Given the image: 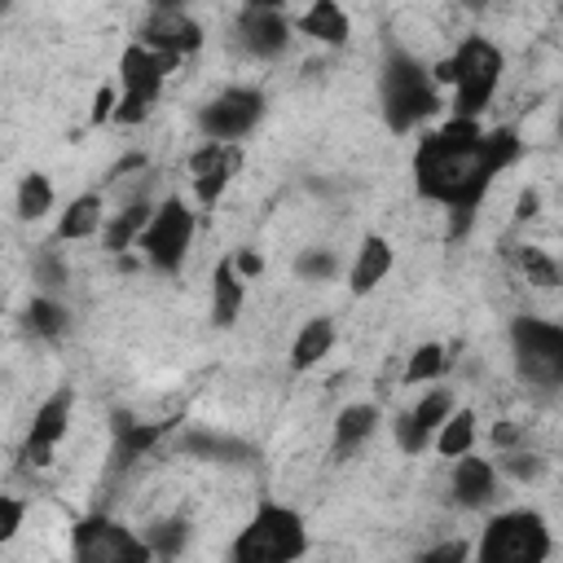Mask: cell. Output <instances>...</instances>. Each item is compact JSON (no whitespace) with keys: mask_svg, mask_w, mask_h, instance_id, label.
Wrapping results in <instances>:
<instances>
[{"mask_svg":"<svg viewBox=\"0 0 563 563\" xmlns=\"http://www.w3.org/2000/svg\"><path fill=\"white\" fill-rule=\"evenodd\" d=\"M26 523V501L18 493H0V545H9Z\"/></svg>","mask_w":563,"mask_h":563,"instance_id":"obj_34","label":"cell"},{"mask_svg":"<svg viewBox=\"0 0 563 563\" xmlns=\"http://www.w3.org/2000/svg\"><path fill=\"white\" fill-rule=\"evenodd\" d=\"M154 198H145V194H136V198H128L119 211H110L106 216V229H101V246L110 251V255H128L136 242H141V233H145V224H150V216H154Z\"/></svg>","mask_w":563,"mask_h":563,"instance_id":"obj_19","label":"cell"},{"mask_svg":"<svg viewBox=\"0 0 563 563\" xmlns=\"http://www.w3.org/2000/svg\"><path fill=\"white\" fill-rule=\"evenodd\" d=\"M559 4H563V0H559Z\"/></svg>","mask_w":563,"mask_h":563,"instance_id":"obj_44","label":"cell"},{"mask_svg":"<svg viewBox=\"0 0 563 563\" xmlns=\"http://www.w3.org/2000/svg\"><path fill=\"white\" fill-rule=\"evenodd\" d=\"M106 198L97 189L79 194L66 202V211L57 216V242H88V238H101L106 229Z\"/></svg>","mask_w":563,"mask_h":563,"instance_id":"obj_23","label":"cell"},{"mask_svg":"<svg viewBox=\"0 0 563 563\" xmlns=\"http://www.w3.org/2000/svg\"><path fill=\"white\" fill-rule=\"evenodd\" d=\"M114 110H119V88H114V84H101V88L92 92L88 119H92V123H114Z\"/></svg>","mask_w":563,"mask_h":563,"instance_id":"obj_36","label":"cell"},{"mask_svg":"<svg viewBox=\"0 0 563 563\" xmlns=\"http://www.w3.org/2000/svg\"><path fill=\"white\" fill-rule=\"evenodd\" d=\"M172 431V418H163V422H141V418H132V413H114V422H110V457H114V466L123 471V466H132L136 457H145L163 435Z\"/></svg>","mask_w":563,"mask_h":563,"instance_id":"obj_18","label":"cell"},{"mask_svg":"<svg viewBox=\"0 0 563 563\" xmlns=\"http://www.w3.org/2000/svg\"><path fill=\"white\" fill-rule=\"evenodd\" d=\"M506 260H510V268H515L528 286H537V290H554V286H563V268H559V260H554L545 246L510 242V246H506Z\"/></svg>","mask_w":563,"mask_h":563,"instance_id":"obj_24","label":"cell"},{"mask_svg":"<svg viewBox=\"0 0 563 563\" xmlns=\"http://www.w3.org/2000/svg\"><path fill=\"white\" fill-rule=\"evenodd\" d=\"M506 70V53L488 40V35H466L444 62L431 66L440 88H453V114L462 119H479L501 84Z\"/></svg>","mask_w":563,"mask_h":563,"instance_id":"obj_2","label":"cell"},{"mask_svg":"<svg viewBox=\"0 0 563 563\" xmlns=\"http://www.w3.org/2000/svg\"><path fill=\"white\" fill-rule=\"evenodd\" d=\"M523 154L519 128H479V119H444L413 150V185L427 202L449 211V229L466 233L484 207L493 180Z\"/></svg>","mask_w":563,"mask_h":563,"instance_id":"obj_1","label":"cell"},{"mask_svg":"<svg viewBox=\"0 0 563 563\" xmlns=\"http://www.w3.org/2000/svg\"><path fill=\"white\" fill-rule=\"evenodd\" d=\"M466 554H475L466 541H440V545L418 550V559H422V563H440V559H466Z\"/></svg>","mask_w":563,"mask_h":563,"instance_id":"obj_37","label":"cell"},{"mask_svg":"<svg viewBox=\"0 0 563 563\" xmlns=\"http://www.w3.org/2000/svg\"><path fill=\"white\" fill-rule=\"evenodd\" d=\"M242 308H246V277L238 273L233 255H224L211 268V325L229 330L242 317Z\"/></svg>","mask_w":563,"mask_h":563,"instance_id":"obj_21","label":"cell"},{"mask_svg":"<svg viewBox=\"0 0 563 563\" xmlns=\"http://www.w3.org/2000/svg\"><path fill=\"white\" fill-rule=\"evenodd\" d=\"M497 471H501V479H515V484H532L537 475H541V466H545V457H537L528 444H515V449H501L497 457Z\"/></svg>","mask_w":563,"mask_h":563,"instance_id":"obj_31","label":"cell"},{"mask_svg":"<svg viewBox=\"0 0 563 563\" xmlns=\"http://www.w3.org/2000/svg\"><path fill=\"white\" fill-rule=\"evenodd\" d=\"M136 40L150 44V48H158V53H167V57H176V62H185L189 53L202 48L207 35H202V22L185 4H150Z\"/></svg>","mask_w":563,"mask_h":563,"instance_id":"obj_11","label":"cell"},{"mask_svg":"<svg viewBox=\"0 0 563 563\" xmlns=\"http://www.w3.org/2000/svg\"><path fill=\"white\" fill-rule=\"evenodd\" d=\"M334 339H339L334 317H308V321L295 330V339H290V369H295V374L317 369V365L334 352Z\"/></svg>","mask_w":563,"mask_h":563,"instance_id":"obj_22","label":"cell"},{"mask_svg":"<svg viewBox=\"0 0 563 563\" xmlns=\"http://www.w3.org/2000/svg\"><path fill=\"white\" fill-rule=\"evenodd\" d=\"M510 365L519 383L554 391L563 387V325L545 317H515L510 321Z\"/></svg>","mask_w":563,"mask_h":563,"instance_id":"obj_7","label":"cell"},{"mask_svg":"<svg viewBox=\"0 0 563 563\" xmlns=\"http://www.w3.org/2000/svg\"><path fill=\"white\" fill-rule=\"evenodd\" d=\"M70 409H75L70 387L53 391V396L35 409V418H31V427H26V440H22V462H26V466H48V462H53L57 444H62L66 431H70Z\"/></svg>","mask_w":563,"mask_h":563,"instance_id":"obj_14","label":"cell"},{"mask_svg":"<svg viewBox=\"0 0 563 563\" xmlns=\"http://www.w3.org/2000/svg\"><path fill=\"white\" fill-rule=\"evenodd\" d=\"M515 444H528V435H523V427H519V422L501 418V422H493V427H488V449H493V453L515 449Z\"/></svg>","mask_w":563,"mask_h":563,"instance_id":"obj_35","label":"cell"},{"mask_svg":"<svg viewBox=\"0 0 563 563\" xmlns=\"http://www.w3.org/2000/svg\"><path fill=\"white\" fill-rule=\"evenodd\" d=\"M391 268H396L391 242H387L383 233H369V238H361V246H356V255H352V264H347V290L361 299V295L378 290Z\"/></svg>","mask_w":563,"mask_h":563,"instance_id":"obj_17","label":"cell"},{"mask_svg":"<svg viewBox=\"0 0 563 563\" xmlns=\"http://www.w3.org/2000/svg\"><path fill=\"white\" fill-rule=\"evenodd\" d=\"M22 325H26V334L40 339V343H57V339L70 330V312H66V303H62L53 290H35L31 303L22 308Z\"/></svg>","mask_w":563,"mask_h":563,"instance_id":"obj_25","label":"cell"},{"mask_svg":"<svg viewBox=\"0 0 563 563\" xmlns=\"http://www.w3.org/2000/svg\"><path fill=\"white\" fill-rule=\"evenodd\" d=\"M176 66H180L176 57H167V53L132 40L119 53V110H114V123L132 128V123L150 119V110L163 97V84L172 79Z\"/></svg>","mask_w":563,"mask_h":563,"instance_id":"obj_6","label":"cell"},{"mask_svg":"<svg viewBox=\"0 0 563 563\" xmlns=\"http://www.w3.org/2000/svg\"><path fill=\"white\" fill-rule=\"evenodd\" d=\"M462 4H466V9H484L488 0H462Z\"/></svg>","mask_w":563,"mask_h":563,"instance_id":"obj_42","label":"cell"},{"mask_svg":"<svg viewBox=\"0 0 563 563\" xmlns=\"http://www.w3.org/2000/svg\"><path fill=\"white\" fill-rule=\"evenodd\" d=\"M264 110H268V101H264L260 88L229 84L207 106H198V132H202V141H238L242 145L260 128Z\"/></svg>","mask_w":563,"mask_h":563,"instance_id":"obj_10","label":"cell"},{"mask_svg":"<svg viewBox=\"0 0 563 563\" xmlns=\"http://www.w3.org/2000/svg\"><path fill=\"white\" fill-rule=\"evenodd\" d=\"M53 202H57V189H53V180H48L44 172H26V176L18 180L13 211H18V220H22V224L44 220V216L53 211Z\"/></svg>","mask_w":563,"mask_h":563,"instance_id":"obj_27","label":"cell"},{"mask_svg":"<svg viewBox=\"0 0 563 563\" xmlns=\"http://www.w3.org/2000/svg\"><path fill=\"white\" fill-rule=\"evenodd\" d=\"M154 4H185V0H154Z\"/></svg>","mask_w":563,"mask_h":563,"instance_id":"obj_43","label":"cell"},{"mask_svg":"<svg viewBox=\"0 0 563 563\" xmlns=\"http://www.w3.org/2000/svg\"><path fill=\"white\" fill-rule=\"evenodd\" d=\"M339 273V255L334 246H303L295 255V277L299 282H330Z\"/></svg>","mask_w":563,"mask_h":563,"instance_id":"obj_32","label":"cell"},{"mask_svg":"<svg viewBox=\"0 0 563 563\" xmlns=\"http://www.w3.org/2000/svg\"><path fill=\"white\" fill-rule=\"evenodd\" d=\"M194 233H198V216L185 198H163L136 242L141 260L154 268V273H180L185 260H189V246H194Z\"/></svg>","mask_w":563,"mask_h":563,"instance_id":"obj_8","label":"cell"},{"mask_svg":"<svg viewBox=\"0 0 563 563\" xmlns=\"http://www.w3.org/2000/svg\"><path fill=\"white\" fill-rule=\"evenodd\" d=\"M185 537H189V523L180 515H167V519H158V523L145 528V541H150L154 559H176L185 550Z\"/></svg>","mask_w":563,"mask_h":563,"instance_id":"obj_30","label":"cell"},{"mask_svg":"<svg viewBox=\"0 0 563 563\" xmlns=\"http://www.w3.org/2000/svg\"><path fill=\"white\" fill-rule=\"evenodd\" d=\"M378 101H383V119L396 136L422 128L435 110H440V84L431 75V66L405 48H391L383 57V75H378Z\"/></svg>","mask_w":563,"mask_h":563,"instance_id":"obj_3","label":"cell"},{"mask_svg":"<svg viewBox=\"0 0 563 563\" xmlns=\"http://www.w3.org/2000/svg\"><path fill=\"white\" fill-rule=\"evenodd\" d=\"M233 264H238V273H242L246 282H255V277L264 273V255H260L255 246H238V251H233Z\"/></svg>","mask_w":563,"mask_h":563,"instance_id":"obj_38","label":"cell"},{"mask_svg":"<svg viewBox=\"0 0 563 563\" xmlns=\"http://www.w3.org/2000/svg\"><path fill=\"white\" fill-rule=\"evenodd\" d=\"M295 31L308 35L312 44H321V48H343L352 40V18H347V9L339 0H312L295 18Z\"/></svg>","mask_w":563,"mask_h":563,"instance_id":"obj_20","label":"cell"},{"mask_svg":"<svg viewBox=\"0 0 563 563\" xmlns=\"http://www.w3.org/2000/svg\"><path fill=\"white\" fill-rule=\"evenodd\" d=\"M554 128H559V136H563V97H559V119H554Z\"/></svg>","mask_w":563,"mask_h":563,"instance_id":"obj_41","label":"cell"},{"mask_svg":"<svg viewBox=\"0 0 563 563\" xmlns=\"http://www.w3.org/2000/svg\"><path fill=\"white\" fill-rule=\"evenodd\" d=\"M497 493H501V471H497V462L475 457V449L462 453V457H453V475H449V497H453V506H462V510H488V506L497 501Z\"/></svg>","mask_w":563,"mask_h":563,"instance_id":"obj_15","label":"cell"},{"mask_svg":"<svg viewBox=\"0 0 563 563\" xmlns=\"http://www.w3.org/2000/svg\"><path fill=\"white\" fill-rule=\"evenodd\" d=\"M479 444V418H475V409H453L449 418H444V427L435 431V453L444 457V462H453V457H462V453H471Z\"/></svg>","mask_w":563,"mask_h":563,"instance_id":"obj_26","label":"cell"},{"mask_svg":"<svg viewBox=\"0 0 563 563\" xmlns=\"http://www.w3.org/2000/svg\"><path fill=\"white\" fill-rule=\"evenodd\" d=\"M31 277H35V286L40 290H62L66 282H70V273H66V260H62V251L57 246H44V251H35V264H31Z\"/></svg>","mask_w":563,"mask_h":563,"instance_id":"obj_33","label":"cell"},{"mask_svg":"<svg viewBox=\"0 0 563 563\" xmlns=\"http://www.w3.org/2000/svg\"><path fill=\"white\" fill-rule=\"evenodd\" d=\"M242 4H251V9H286L290 0H242Z\"/></svg>","mask_w":563,"mask_h":563,"instance_id":"obj_40","label":"cell"},{"mask_svg":"<svg viewBox=\"0 0 563 563\" xmlns=\"http://www.w3.org/2000/svg\"><path fill=\"white\" fill-rule=\"evenodd\" d=\"M303 554H308L303 515L295 506H282V501H260L229 545L233 563H290Z\"/></svg>","mask_w":563,"mask_h":563,"instance_id":"obj_4","label":"cell"},{"mask_svg":"<svg viewBox=\"0 0 563 563\" xmlns=\"http://www.w3.org/2000/svg\"><path fill=\"white\" fill-rule=\"evenodd\" d=\"M453 409H457V396H453L449 387H427V391L413 400V409H409V413H413V418H418V422H422V427L435 435Z\"/></svg>","mask_w":563,"mask_h":563,"instance_id":"obj_29","label":"cell"},{"mask_svg":"<svg viewBox=\"0 0 563 563\" xmlns=\"http://www.w3.org/2000/svg\"><path fill=\"white\" fill-rule=\"evenodd\" d=\"M70 554L79 563H145L154 559L145 532H132L128 523L110 515H88L70 528Z\"/></svg>","mask_w":563,"mask_h":563,"instance_id":"obj_9","label":"cell"},{"mask_svg":"<svg viewBox=\"0 0 563 563\" xmlns=\"http://www.w3.org/2000/svg\"><path fill=\"white\" fill-rule=\"evenodd\" d=\"M233 35L242 44L246 57L255 62H273L290 48V35H295V22L286 18V9H251L242 4L238 9V22H233Z\"/></svg>","mask_w":563,"mask_h":563,"instance_id":"obj_13","label":"cell"},{"mask_svg":"<svg viewBox=\"0 0 563 563\" xmlns=\"http://www.w3.org/2000/svg\"><path fill=\"white\" fill-rule=\"evenodd\" d=\"M242 172V145L238 141H202L189 154V176H194V202L202 211H211L224 189L233 185V176Z\"/></svg>","mask_w":563,"mask_h":563,"instance_id":"obj_12","label":"cell"},{"mask_svg":"<svg viewBox=\"0 0 563 563\" xmlns=\"http://www.w3.org/2000/svg\"><path fill=\"white\" fill-rule=\"evenodd\" d=\"M550 554H554L550 523L528 506L493 510L479 528V541H475L479 563H545Z\"/></svg>","mask_w":563,"mask_h":563,"instance_id":"obj_5","label":"cell"},{"mask_svg":"<svg viewBox=\"0 0 563 563\" xmlns=\"http://www.w3.org/2000/svg\"><path fill=\"white\" fill-rule=\"evenodd\" d=\"M378 427H383V409H378L374 400H352V405H343V409L334 413V427H330V457H334V462L352 457Z\"/></svg>","mask_w":563,"mask_h":563,"instance_id":"obj_16","label":"cell"},{"mask_svg":"<svg viewBox=\"0 0 563 563\" xmlns=\"http://www.w3.org/2000/svg\"><path fill=\"white\" fill-rule=\"evenodd\" d=\"M449 347L444 343H435V339H427V343H418L409 356H405V365H400V383L405 387H422V383H435V378H444V369H449Z\"/></svg>","mask_w":563,"mask_h":563,"instance_id":"obj_28","label":"cell"},{"mask_svg":"<svg viewBox=\"0 0 563 563\" xmlns=\"http://www.w3.org/2000/svg\"><path fill=\"white\" fill-rule=\"evenodd\" d=\"M537 207H541V194H537V189H523V194H519V202H515V216H519V220H532V216H537Z\"/></svg>","mask_w":563,"mask_h":563,"instance_id":"obj_39","label":"cell"}]
</instances>
